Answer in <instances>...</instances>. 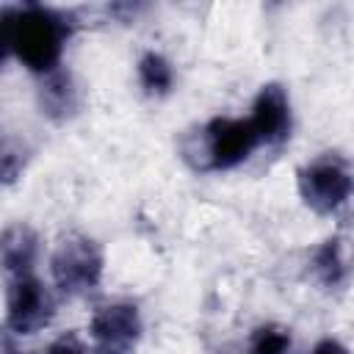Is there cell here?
Masks as SVG:
<instances>
[{
	"mask_svg": "<svg viewBox=\"0 0 354 354\" xmlns=\"http://www.w3.org/2000/svg\"><path fill=\"white\" fill-rule=\"evenodd\" d=\"M44 354H97V348L86 346L75 332H64L44 348Z\"/></svg>",
	"mask_w": 354,
	"mask_h": 354,
	"instance_id": "14",
	"label": "cell"
},
{
	"mask_svg": "<svg viewBox=\"0 0 354 354\" xmlns=\"http://www.w3.org/2000/svg\"><path fill=\"white\" fill-rule=\"evenodd\" d=\"M39 105H41V113H47L55 122L69 119L80 105V91H77L72 72H66L61 66V69L44 75L41 86H39Z\"/></svg>",
	"mask_w": 354,
	"mask_h": 354,
	"instance_id": "10",
	"label": "cell"
},
{
	"mask_svg": "<svg viewBox=\"0 0 354 354\" xmlns=\"http://www.w3.org/2000/svg\"><path fill=\"white\" fill-rule=\"evenodd\" d=\"M310 354H351V351H348V346H346L343 340H337V337L326 335V337H321V340H315V343H313Z\"/></svg>",
	"mask_w": 354,
	"mask_h": 354,
	"instance_id": "15",
	"label": "cell"
},
{
	"mask_svg": "<svg viewBox=\"0 0 354 354\" xmlns=\"http://www.w3.org/2000/svg\"><path fill=\"white\" fill-rule=\"evenodd\" d=\"M249 122H252L260 144L277 147V144L288 141L290 130H293V108H290L288 88L277 80L263 83L252 100Z\"/></svg>",
	"mask_w": 354,
	"mask_h": 354,
	"instance_id": "7",
	"label": "cell"
},
{
	"mask_svg": "<svg viewBox=\"0 0 354 354\" xmlns=\"http://www.w3.org/2000/svg\"><path fill=\"white\" fill-rule=\"evenodd\" d=\"M3 354H25V351L14 343V335H11V332L3 335Z\"/></svg>",
	"mask_w": 354,
	"mask_h": 354,
	"instance_id": "16",
	"label": "cell"
},
{
	"mask_svg": "<svg viewBox=\"0 0 354 354\" xmlns=\"http://www.w3.org/2000/svg\"><path fill=\"white\" fill-rule=\"evenodd\" d=\"M72 33H75L72 17L53 6L22 3V6H6L0 11L3 50L39 77L61 69V58Z\"/></svg>",
	"mask_w": 354,
	"mask_h": 354,
	"instance_id": "1",
	"label": "cell"
},
{
	"mask_svg": "<svg viewBox=\"0 0 354 354\" xmlns=\"http://www.w3.org/2000/svg\"><path fill=\"white\" fill-rule=\"evenodd\" d=\"M0 260L6 277H22L33 274V266L39 260V235L28 224H8L0 238Z\"/></svg>",
	"mask_w": 354,
	"mask_h": 354,
	"instance_id": "9",
	"label": "cell"
},
{
	"mask_svg": "<svg viewBox=\"0 0 354 354\" xmlns=\"http://www.w3.org/2000/svg\"><path fill=\"white\" fill-rule=\"evenodd\" d=\"M88 335L97 354H130L144 335V318L138 304L127 299H113L94 307L88 318Z\"/></svg>",
	"mask_w": 354,
	"mask_h": 354,
	"instance_id": "6",
	"label": "cell"
},
{
	"mask_svg": "<svg viewBox=\"0 0 354 354\" xmlns=\"http://www.w3.org/2000/svg\"><path fill=\"white\" fill-rule=\"evenodd\" d=\"M136 77L147 97H169L174 88V64L160 50H144L136 61Z\"/></svg>",
	"mask_w": 354,
	"mask_h": 354,
	"instance_id": "11",
	"label": "cell"
},
{
	"mask_svg": "<svg viewBox=\"0 0 354 354\" xmlns=\"http://www.w3.org/2000/svg\"><path fill=\"white\" fill-rule=\"evenodd\" d=\"M293 335L282 324H260L246 343V354H290Z\"/></svg>",
	"mask_w": 354,
	"mask_h": 354,
	"instance_id": "12",
	"label": "cell"
},
{
	"mask_svg": "<svg viewBox=\"0 0 354 354\" xmlns=\"http://www.w3.org/2000/svg\"><path fill=\"white\" fill-rule=\"evenodd\" d=\"M260 138L249 116H213L202 124L196 136V166L202 171H230L252 158Z\"/></svg>",
	"mask_w": 354,
	"mask_h": 354,
	"instance_id": "2",
	"label": "cell"
},
{
	"mask_svg": "<svg viewBox=\"0 0 354 354\" xmlns=\"http://www.w3.org/2000/svg\"><path fill=\"white\" fill-rule=\"evenodd\" d=\"M0 160H3V183L11 185V183L22 174V169H25V152H22V147H17L11 138H6Z\"/></svg>",
	"mask_w": 354,
	"mask_h": 354,
	"instance_id": "13",
	"label": "cell"
},
{
	"mask_svg": "<svg viewBox=\"0 0 354 354\" xmlns=\"http://www.w3.org/2000/svg\"><path fill=\"white\" fill-rule=\"evenodd\" d=\"M55 315V299L36 274L11 277L6 288V332L14 337L41 332Z\"/></svg>",
	"mask_w": 354,
	"mask_h": 354,
	"instance_id": "5",
	"label": "cell"
},
{
	"mask_svg": "<svg viewBox=\"0 0 354 354\" xmlns=\"http://www.w3.org/2000/svg\"><path fill=\"white\" fill-rule=\"evenodd\" d=\"M310 268H313V277L318 279V285H324L326 290L343 288L348 282V277H351V249H348V241L343 235L324 238L315 246V252H313Z\"/></svg>",
	"mask_w": 354,
	"mask_h": 354,
	"instance_id": "8",
	"label": "cell"
},
{
	"mask_svg": "<svg viewBox=\"0 0 354 354\" xmlns=\"http://www.w3.org/2000/svg\"><path fill=\"white\" fill-rule=\"evenodd\" d=\"M102 274L105 252L94 238L83 232H66L55 243L50 254V277L61 293L88 296L102 285Z\"/></svg>",
	"mask_w": 354,
	"mask_h": 354,
	"instance_id": "3",
	"label": "cell"
},
{
	"mask_svg": "<svg viewBox=\"0 0 354 354\" xmlns=\"http://www.w3.org/2000/svg\"><path fill=\"white\" fill-rule=\"evenodd\" d=\"M296 188L313 213L332 216L354 196V169L340 155L324 152L296 171Z\"/></svg>",
	"mask_w": 354,
	"mask_h": 354,
	"instance_id": "4",
	"label": "cell"
}]
</instances>
